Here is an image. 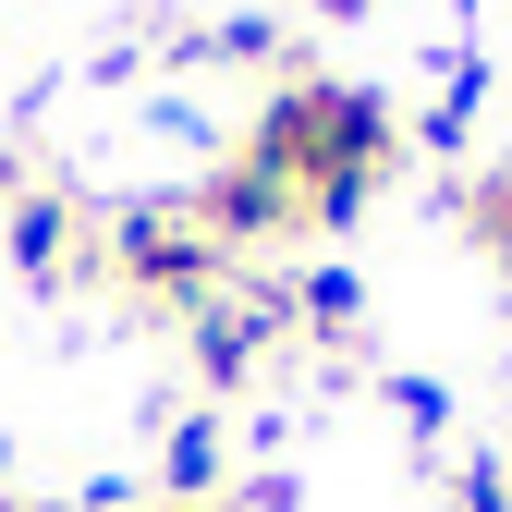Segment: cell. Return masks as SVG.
Returning a JSON list of instances; mask_svg holds the SVG:
<instances>
[{"label": "cell", "instance_id": "1", "mask_svg": "<svg viewBox=\"0 0 512 512\" xmlns=\"http://www.w3.org/2000/svg\"><path fill=\"white\" fill-rule=\"evenodd\" d=\"M391 98L378 86H342V74H293V86H269L256 98V135H244V159L256 171H281L293 196L305 183H330V171H391Z\"/></svg>", "mask_w": 512, "mask_h": 512}, {"label": "cell", "instance_id": "2", "mask_svg": "<svg viewBox=\"0 0 512 512\" xmlns=\"http://www.w3.org/2000/svg\"><path fill=\"white\" fill-rule=\"evenodd\" d=\"M98 281H122V293H135V305H159V317H208V305L232 293V256L196 232V208L135 196V208L98 232Z\"/></svg>", "mask_w": 512, "mask_h": 512}, {"label": "cell", "instance_id": "3", "mask_svg": "<svg viewBox=\"0 0 512 512\" xmlns=\"http://www.w3.org/2000/svg\"><path fill=\"white\" fill-rule=\"evenodd\" d=\"M281 330H293V281H269V269L232 281V293L196 317V378H208V391H244V378L269 366V342H281Z\"/></svg>", "mask_w": 512, "mask_h": 512}, {"label": "cell", "instance_id": "4", "mask_svg": "<svg viewBox=\"0 0 512 512\" xmlns=\"http://www.w3.org/2000/svg\"><path fill=\"white\" fill-rule=\"evenodd\" d=\"M196 232L220 244V256H256V244H281V232H305V196H293V183L281 171H256L244 147L196 183Z\"/></svg>", "mask_w": 512, "mask_h": 512}, {"label": "cell", "instance_id": "5", "mask_svg": "<svg viewBox=\"0 0 512 512\" xmlns=\"http://www.w3.org/2000/svg\"><path fill=\"white\" fill-rule=\"evenodd\" d=\"M0 244H13V281L25 293H74V281H98V220L74 208V196H13V220H0Z\"/></svg>", "mask_w": 512, "mask_h": 512}, {"label": "cell", "instance_id": "6", "mask_svg": "<svg viewBox=\"0 0 512 512\" xmlns=\"http://www.w3.org/2000/svg\"><path fill=\"white\" fill-rule=\"evenodd\" d=\"M220 464H232L220 415H183V427L159 439V500H208V488H220Z\"/></svg>", "mask_w": 512, "mask_h": 512}, {"label": "cell", "instance_id": "7", "mask_svg": "<svg viewBox=\"0 0 512 512\" xmlns=\"http://www.w3.org/2000/svg\"><path fill=\"white\" fill-rule=\"evenodd\" d=\"M293 317H305L317 342H354V330H366V281H354V269H305V281H293Z\"/></svg>", "mask_w": 512, "mask_h": 512}, {"label": "cell", "instance_id": "8", "mask_svg": "<svg viewBox=\"0 0 512 512\" xmlns=\"http://www.w3.org/2000/svg\"><path fill=\"white\" fill-rule=\"evenodd\" d=\"M464 232H476L488 269H512V171H476L464 183Z\"/></svg>", "mask_w": 512, "mask_h": 512}, {"label": "cell", "instance_id": "9", "mask_svg": "<svg viewBox=\"0 0 512 512\" xmlns=\"http://www.w3.org/2000/svg\"><path fill=\"white\" fill-rule=\"evenodd\" d=\"M391 415H403V427L427 439V427H439V415H452V403H439V378H391Z\"/></svg>", "mask_w": 512, "mask_h": 512}, {"label": "cell", "instance_id": "10", "mask_svg": "<svg viewBox=\"0 0 512 512\" xmlns=\"http://www.w3.org/2000/svg\"><path fill=\"white\" fill-rule=\"evenodd\" d=\"M452 512H512V476H500V464H464V500H452Z\"/></svg>", "mask_w": 512, "mask_h": 512}, {"label": "cell", "instance_id": "11", "mask_svg": "<svg viewBox=\"0 0 512 512\" xmlns=\"http://www.w3.org/2000/svg\"><path fill=\"white\" fill-rule=\"evenodd\" d=\"M208 49H220V61H281V37H269V25H220Z\"/></svg>", "mask_w": 512, "mask_h": 512}, {"label": "cell", "instance_id": "12", "mask_svg": "<svg viewBox=\"0 0 512 512\" xmlns=\"http://www.w3.org/2000/svg\"><path fill=\"white\" fill-rule=\"evenodd\" d=\"M317 13H366V0H317Z\"/></svg>", "mask_w": 512, "mask_h": 512}]
</instances>
